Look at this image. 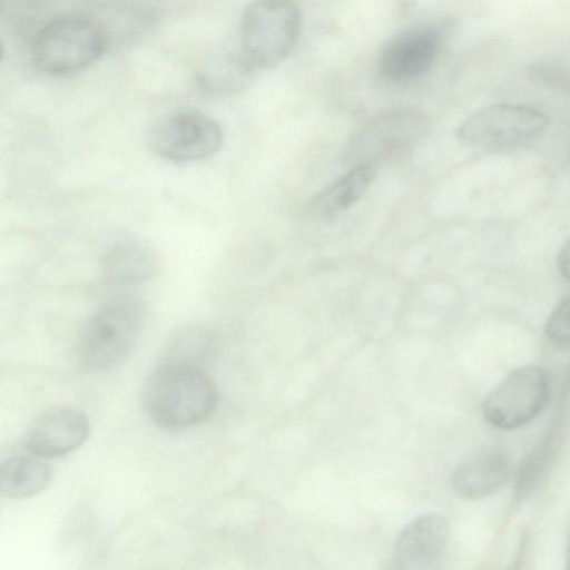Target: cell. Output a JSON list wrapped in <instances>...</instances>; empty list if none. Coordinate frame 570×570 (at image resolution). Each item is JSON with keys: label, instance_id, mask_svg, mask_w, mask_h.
Listing matches in <instances>:
<instances>
[{"label": "cell", "instance_id": "2", "mask_svg": "<svg viewBox=\"0 0 570 570\" xmlns=\"http://www.w3.org/2000/svg\"><path fill=\"white\" fill-rule=\"evenodd\" d=\"M145 307L129 295H118L89 318L79 344L81 365L92 372L121 363L135 347L144 325Z\"/></svg>", "mask_w": 570, "mask_h": 570}, {"label": "cell", "instance_id": "16", "mask_svg": "<svg viewBox=\"0 0 570 570\" xmlns=\"http://www.w3.org/2000/svg\"><path fill=\"white\" fill-rule=\"evenodd\" d=\"M546 333L557 345L568 347L570 340V301L563 297L550 315Z\"/></svg>", "mask_w": 570, "mask_h": 570}, {"label": "cell", "instance_id": "10", "mask_svg": "<svg viewBox=\"0 0 570 570\" xmlns=\"http://www.w3.org/2000/svg\"><path fill=\"white\" fill-rule=\"evenodd\" d=\"M449 527L436 513L412 520L399 534L391 557V568L429 569L440 560L446 544Z\"/></svg>", "mask_w": 570, "mask_h": 570}, {"label": "cell", "instance_id": "15", "mask_svg": "<svg viewBox=\"0 0 570 570\" xmlns=\"http://www.w3.org/2000/svg\"><path fill=\"white\" fill-rule=\"evenodd\" d=\"M213 348V337L202 327H191L180 332L169 347L166 361L199 365Z\"/></svg>", "mask_w": 570, "mask_h": 570}, {"label": "cell", "instance_id": "11", "mask_svg": "<svg viewBox=\"0 0 570 570\" xmlns=\"http://www.w3.org/2000/svg\"><path fill=\"white\" fill-rule=\"evenodd\" d=\"M510 466L500 453L472 458L454 472L452 483L462 498L480 499L498 491L508 480Z\"/></svg>", "mask_w": 570, "mask_h": 570}, {"label": "cell", "instance_id": "1", "mask_svg": "<svg viewBox=\"0 0 570 570\" xmlns=\"http://www.w3.org/2000/svg\"><path fill=\"white\" fill-rule=\"evenodd\" d=\"M141 399L156 425L167 431H181L210 416L218 394L199 366L166 361L148 375Z\"/></svg>", "mask_w": 570, "mask_h": 570}, {"label": "cell", "instance_id": "4", "mask_svg": "<svg viewBox=\"0 0 570 570\" xmlns=\"http://www.w3.org/2000/svg\"><path fill=\"white\" fill-rule=\"evenodd\" d=\"M104 30L91 20L61 17L47 23L36 36L32 58L37 68L51 76L77 72L105 51Z\"/></svg>", "mask_w": 570, "mask_h": 570}, {"label": "cell", "instance_id": "6", "mask_svg": "<svg viewBox=\"0 0 570 570\" xmlns=\"http://www.w3.org/2000/svg\"><path fill=\"white\" fill-rule=\"evenodd\" d=\"M223 130L212 117L181 110L160 120L150 132V146L175 163H194L215 155L223 145Z\"/></svg>", "mask_w": 570, "mask_h": 570}, {"label": "cell", "instance_id": "7", "mask_svg": "<svg viewBox=\"0 0 570 570\" xmlns=\"http://www.w3.org/2000/svg\"><path fill=\"white\" fill-rule=\"evenodd\" d=\"M548 127L541 111L515 104H497L471 114L458 128V137L478 147L519 144L540 136Z\"/></svg>", "mask_w": 570, "mask_h": 570}, {"label": "cell", "instance_id": "14", "mask_svg": "<svg viewBox=\"0 0 570 570\" xmlns=\"http://www.w3.org/2000/svg\"><path fill=\"white\" fill-rule=\"evenodd\" d=\"M51 479V469L31 456H14L0 463V495L13 499L32 497Z\"/></svg>", "mask_w": 570, "mask_h": 570}, {"label": "cell", "instance_id": "18", "mask_svg": "<svg viewBox=\"0 0 570 570\" xmlns=\"http://www.w3.org/2000/svg\"><path fill=\"white\" fill-rule=\"evenodd\" d=\"M3 53H4L3 46H2V42L0 41V62L3 58Z\"/></svg>", "mask_w": 570, "mask_h": 570}, {"label": "cell", "instance_id": "5", "mask_svg": "<svg viewBox=\"0 0 570 570\" xmlns=\"http://www.w3.org/2000/svg\"><path fill=\"white\" fill-rule=\"evenodd\" d=\"M550 395L547 372L535 365L522 366L505 376L485 397L487 421L500 429L519 428L534 419Z\"/></svg>", "mask_w": 570, "mask_h": 570}, {"label": "cell", "instance_id": "12", "mask_svg": "<svg viewBox=\"0 0 570 570\" xmlns=\"http://www.w3.org/2000/svg\"><path fill=\"white\" fill-rule=\"evenodd\" d=\"M155 254L145 245L124 242L106 255L104 272L114 286H131L148 281L156 272Z\"/></svg>", "mask_w": 570, "mask_h": 570}, {"label": "cell", "instance_id": "17", "mask_svg": "<svg viewBox=\"0 0 570 570\" xmlns=\"http://www.w3.org/2000/svg\"><path fill=\"white\" fill-rule=\"evenodd\" d=\"M558 268L562 277L568 281L569 274H570V245L569 240L566 242V244L561 247L559 254H558Z\"/></svg>", "mask_w": 570, "mask_h": 570}, {"label": "cell", "instance_id": "3", "mask_svg": "<svg viewBox=\"0 0 570 570\" xmlns=\"http://www.w3.org/2000/svg\"><path fill=\"white\" fill-rule=\"evenodd\" d=\"M302 13L295 0H256L240 23L245 62L254 69H272L284 61L299 37Z\"/></svg>", "mask_w": 570, "mask_h": 570}, {"label": "cell", "instance_id": "8", "mask_svg": "<svg viewBox=\"0 0 570 570\" xmlns=\"http://www.w3.org/2000/svg\"><path fill=\"white\" fill-rule=\"evenodd\" d=\"M439 48V36L428 27L405 29L392 36L377 55L380 72L393 81L414 79L433 65Z\"/></svg>", "mask_w": 570, "mask_h": 570}, {"label": "cell", "instance_id": "13", "mask_svg": "<svg viewBox=\"0 0 570 570\" xmlns=\"http://www.w3.org/2000/svg\"><path fill=\"white\" fill-rule=\"evenodd\" d=\"M374 179L371 166L361 164L323 189L312 200V212L322 218L334 217L351 206L366 193Z\"/></svg>", "mask_w": 570, "mask_h": 570}, {"label": "cell", "instance_id": "9", "mask_svg": "<svg viewBox=\"0 0 570 570\" xmlns=\"http://www.w3.org/2000/svg\"><path fill=\"white\" fill-rule=\"evenodd\" d=\"M87 416L71 407L60 406L43 412L29 426L24 446L33 455L57 458L80 446L88 438Z\"/></svg>", "mask_w": 570, "mask_h": 570}]
</instances>
